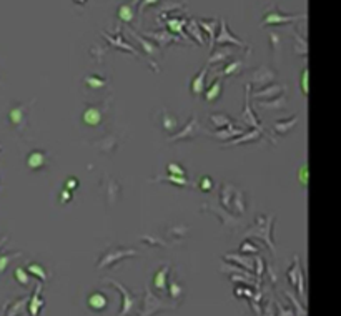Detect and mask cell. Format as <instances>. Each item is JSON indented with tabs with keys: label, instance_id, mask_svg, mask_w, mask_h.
Segmentation results:
<instances>
[{
	"label": "cell",
	"instance_id": "1",
	"mask_svg": "<svg viewBox=\"0 0 341 316\" xmlns=\"http://www.w3.org/2000/svg\"><path fill=\"white\" fill-rule=\"evenodd\" d=\"M220 203L228 213L243 215L246 210V198L241 188H236L231 183H221L220 188Z\"/></svg>",
	"mask_w": 341,
	"mask_h": 316
},
{
	"label": "cell",
	"instance_id": "2",
	"mask_svg": "<svg viewBox=\"0 0 341 316\" xmlns=\"http://www.w3.org/2000/svg\"><path fill=\"white\" fill-rule=\"evenodd\" d=\"M273 221H275L273 216L260 215L255 220V223H253V226L248 228V230L243 233V236L250 238V240H260V242H263L272 252H275V243H273V236H272Z\"/></svg>",
	"mask_w": 341,
	"mask_h": 316
},
{
	"label": "cell",
	"instance_id": "3",
	"mask_svg": "<svg viewBox=\"0 0 341 316\" xmlns=\"http://www.w3.org/2000/svg\"><path fill=\"white\" fill-rule=\"evenodd\" d=\"M177 303H168L163 301L158 295H153V291L150 290V286H145L143 290V306L140 309L138 316H155L156 313L161 311H170V309H177Z\"/></svg>",
	"mask_w": 341,
	"mask_h": 316
},
{
	"label": "cell",
	"instance_id": "4",
	"mask_svg": "<svg viewBox=\"0 0 341 316\" xmlns=\"http://www.w3.org/2000/svg\"><path fill=\"white\" fill-rule=\"evenodd\" d=\"M138 257V252L133 248H125V247H110L107 248L104 255L97 261V270H104V268H112L113 265L120 263V261Z\"/></svg>",
	"mask_w": 341,
	"mask_h": 316
},
{
	"label": "cell",
	"instance_id": "5",
	"mask_svg": "<svg viewBox=\"0 0 341 316\" xmlns=\"http://www.w3.org/2000/svg\"><path fill=\"white\" fill-rule=\"evenodd\" d=\"M306 14H298V15H290V14H283L280 12L277 5H270L265 12V17L262 19V25L263 27H280V25H286V24H295L298 20H305Z\"/></svg>",
	"mask_w": 341,
	"mask_h": 316
},
{
	"label": "cell",
	"instance_id": "6",
	"mask_svg": "<svg viewBox=\"0 0 341 316\" xmlns=\"http://www.w3.org/2000/svg\"><path fill=\"white\" fill-rule=\"evenodd\" d=\"M104 283H105V285L115 286L117 290L122 293V309H120V313H118V316H132V313L137 311L138 303H140V296L138 295H135V293L127 290V288L123 286L122 283L112 280V278H107Z\"/></svg>",
	"mask_w": 341,
	"mask_h": 316
},
{
	"label": "cell",
	"instance_id": "7",
	"mask_svg": "<svg viewBox=\"0 0 341 316\" xmlns=\"http://www.w3.org/2000/svg\"><path fill=\"white\" fill-rule=\"evenodd\" d=\"M215 45H221V47H226V45H236L240 48H245L246 53H250L251 48L248 47V43H245L243 40L238 39L236 35L231 34V30L228 29V22L226 19H221L218 20V32H216V37H215Z\"/></svg>",
	"mask_w": 341,
	"mask_h": 316
},
{
	"label": "cell",
	"instance_id": "8",
	"mask_svg": "<svg viewBox=\"0 0 341 316\" xmlns=\"http://www.w3.org/2000/svg\"><path fill=\"white\" fill-rule=\"evenodd\" d=\"M102 37H104V39L108 42V45H110L112 48H118V50L128 52V53H132V55H135L137 58H145V53H142L137 47L130 45V43L125 40V37L122 35L120 27L115 30V35H110L108 32H102Z\"/></svg>",
	"mask_w": 341,
	"mask_h": 316
},
{
	"label": "cell",
	"instance_id": "9",
	"mask_svg": "<svg viewBox=\"0 0 341 316\" xmlns=\"http://www.w3.org/2000/svg\"><path fill=\"white\" fill-rule=\"evenodd\" d=\"M205 132V130L202 128V125H200L198 122V117L193 115L190 117V120H188V123L183 127L182 130H178V132L172 133L168 137V141H172V143H175V141H182V140H193L197 138L198 135H202Z\"/></svg>",
	"mask_w": 341,
	"mask_h": 316
},
{
	"label": "cell",
	"instance_id": "10",
	"mask_svg": "<svg viewBox=\"0 0 341 316\" xmlns=\"http://www.w3.org/2000/svg\"><path fill=\"white\" fill-rule=\"evenodd\" d=\"M275 78H277V72L268 67V65H258L257 68H253L250 72V85H260V87H265V85H270L273 84Z\"/></svg>",
	"mask_w": 341,
	"mask_h": 316
},
{
	"label": "cell",
	"instance_id": "11",
	"mask_svg": "<svg viewBox=\"0 0 341 316\" xmlns=\"http://www.w3.org/2000/svg\"><path fill=\"white\" fill-rule=\"evenodd\" d=\"M107 108L108 107H104V103L87 107L82 113V122L87 127H99V125H102V122H104V115Z\"/></svg>",
	"mask_w": 341,
	"mask_h": 316
},
{
	"label": "cell",
	"instance_id": "12",
	"mask_svg": "<svg viewBox=\"0 0 341 316\" xmlns=\"http://www.w3.org/2000/svg\"><path fill=\"white\" fill-rule=\"evenodd\" d=\"M145 37H150V39H153L156 42V47L160 48V52H165L166 47L172 45V43H183L182 39H178L177 35L170 34L168 30L165 29H160L156 32H143Z\"/></svg>",
	"mask_w": 341,
	"mask_h": 316
},
{
	"label": "cell",
	"instance_id": "13",
	"mask_svg": "<svg viewBox=\"0 0 341 316\" xmlns=\"http://www.w3.org/2000/svg\"><path fill=\"white\" fill-rule=\"evenodd\" d=\"M245 90H246V97H245V108H243V113L240 115V122H243L245 125H248L250 128H258L262 130V123H260V120L257 117V113L253 112V108L250 105V92H251V85L246 84L245 85Z\"/></svg>",
	"mask_w": 341,
	"mask_h": 316
},
{
	"label": "cell",
	"instance_id": "14",
	"mask_svg": "<svg viewBox=\"0 0 341 316\" xmlns=\"http://www.w3.org/2000/svg\"><path fill=\"white\" fill-rule=\"evenodd\" d=\"M127 32H128V35L132 37V39L143 48V52H145V55H147V57L151 58V57H156V53H161L160 48L156 47L153 42H150L148 39H145L142 34H138V32L135 30V29H132L130 25H127Z\"/></svg>",
	"mask_w": 341,
	"mask_h": 316
},
{
	"label": "cell",
	"instance_id": "15",
	"mask_svg": "<svg viewBox=\"0 0 341 316\" xmlns=\"http://www.w3.org/2000/svg\"><path fill=\"white\" fill-rule=\"evenodd\" d=\"M286 276H288V281L291 283V285H293L296 290H298L300 296L305 298V295H306V293H305V283H303V271H301L298 257H295L293 265H291V268L288 270Z\"/></svg>",
	"mask_w": 341,
	"mask_h": 316
},
{
	"label": "cell",
	"instance_id": "16",
	"mask_svg": "<svg viewBox=\"0 0 341 316\" xmlns=\"http://www.w3.org/2000/svg\"><path fill=\"white\" fill-rule=\"evenodd\" d=\"M48 165V155L45 150H34L27 155V167L32 172H40Z\"/></svg>",
	"mask_w": 341,
	"mask_h": 316
},
{
	"label": "cell",
	"instance_id": "17",
	"mask_svg": "<svg viewBox=\"0 0 341 316\" xmlns=\"http://www.w3.org/2000/svg\"><path fill=\"white\" fill-rule=\"evenodd\" d=\"M285 92V85H280V84H270V85H265V87H260L257 92H253L251 97L257 100H272L275 97H278L280 94H283Z\"/></svg>",
	"mask_w": 341,
	"mask_h": 316
},
{
	"label": "cell",
	"instance_id": "18",
	"mask_svg": "<svg viewBox=\"0 0 341 316\" xmlns=\"http://www.w3.org/2000/svg\"><path fill=\"white\" fill-rule=\"evenodd\" d=\"M42 288H43V283L42 281H39L35 285V290H34V293L30 295V299H29V313H30V316H39L40 314V311H42V308L45 306V299L42 298Z\"/></svg>",
	"mask_w": 341,
	"mask_h": 316
},
{
	"label": "cell",
	"instance_id": "19",
	"mask_svg": "<svg viewBox=\"0 0 341 316\" xmlns=\"http://www.w3.org/2000/svg\"><path fill=\"white\" fill-rule=\"evenodd\" d=\"M168 276H170V265H163L153 275V288L160 295H166L168 290Z\"/></svg>",
	"mask_w": 341,
	"mask_h": 316
},
{
	"label": "cell",
	"instance_id": "20",
	"mask_svg": "<svg viewBox=\"0 0 341 316\" xmlns=\"http://www.w3.org/2000/svg\"><path fill=\"white\" fill-rule=\"evenodd\" d=\"M208 65H205V67L200 70V72L195 75L192 84H190V90H192V95L193 97H200L205 94V90H207V78H208Z\"/></svg>",
	"mask_w": 341,
	"mask_h": 316
},
{
	"label": "cell",
	"instance_id": "21",
	"mask_svg": "<svg viewBox=\"0 0 341 316\" xmlns=\"http://www.w3.org/2000/svg\"><path fill=\"white\" fill-rule=\"evenodd\" d=\"M245 132H246L245 128L236 127V125L233 123V125H230V127L215 130V132H210L207 135H212L213 138H216V140H220V141H223V143H226V141H230V140H233L236 137H240V135L245 133Z\"/></svg>",
	"mask_w": 341,
	"mask_h": 316
},
{
	"label": "cell",
	"instance_id": "22",
	"mask_svg": "<svg viewBox=\"0 0 341 316\" xmlns=\"http://www.w3.org/2000/svg\"><path fill=\"white\" fill-rule=\"evenodd\" d=\"M27 112H29V105H15L9 112L10 123L17 130H24L27 127Z\"/></svg>",
	"mask_w": 341,
	"mask_h": 316
},
{
	"label": "cell",
	"instance_id": "23",
	"mask_svg": "<svg viewBox=\"0 0 341 316\" xmlns=\"http://www.w3.org/2000/svg\"><path fill=\"white\" fill-rule=\"evenodd\" d=\"M225 261H230V263L233 265H240L241 268L248 270L250 273H255V260H253L251 257H248V255L245 253H226L223 257Z\"/></svg>",
	"mask_w": 341,
	"mask_h": 316
},
{
	"label": "cell",
	"instance_id": "24",
	"mask_svg": "<svg viewBox=\"0 0 341 316\" xmlns=\"http://www.w3.org/2000/svg\"><path fill=\"white\" fill-rule=\"evenodd\" d=\"M198 25L200 29H202L205 34H207L210 39H208V47H210V52L213 50L216 47L215 45V37H216V32H218V20L216 19H198Z\"/></svg>",
	"mask_w": 341,
	"mask_h": 316
},
{
	"label": "cell",
	"instance_id": "25",
	"mask_svg": "<svg viewBox=\"0 0 341 316\" xmlns=\"http://www.w3.org/2000/svg\"><path fill=\"white\" fill-rule=\"evenodd\" d=\"M233 57V50L228 47H221L220 48H213L212 50V55L207 60V65L208 67H213V65H225V62H228V60Z\"/></svg>",
	"mask_w": 341,
	"mask_h": 316
},
{
	"label": "cell",
	"instance_id": "26",
	"mask_svg": "<svg viewBox=\"0 0 341 316\" xmlns=\"http://www.w3.org/2000/svg\"><path fill=\"white\" fill-rule=\"evenodd\" d=\"M263 138V132L262 130H258V128H250V130H246L245 133H241L240 137H236V138H233V140H230V141H226L225 143V146H235V145H241V143H257V141H260Z\"/></svg>",
	"mask_w": 341,
	"mask_h": 316
},
{
	"label": "cell",
	"instance_id": "27",
	"mask_svg": "<svg viewBox=\"0 0 341 316\" xmlns=\"http://www.w3.org/2000/svg\"><path fill=\"white\" fill-rule=\"evenodd\" d=\"M87 306L95 313L105 311V309L108 308V298L104 295V293L94 291V293H90L89 298H87Z\"/></svg>",
	"mask_w": 341,
	"mask_h": 316
},
{
	"label": "cell",
	"instance_id": "28",
	"mask_svg": "<svg viewBox=\"0 0 341 316\" xmlns=\"http://www.w3.org/2000/svg\"><path fill=\"white\" fill-rule=\"evenodd\" d=\"M245 62H243V58H233L230 60L228 63H225V67L220 70L218 73L215 75V77H235V75H240L243 72V68H245V65H243Z\"/></svg>",
	"mask_w": 341,
	"mask_h": 316
},
{
	"label": "cell",
	"instance_id": "29",
	"mask_svg": "<svg viewBox=\"0 0 341 316\" xmlns=\"http://www.w3.org/2000/svg\"><path fill=\"white\" fill-rule=\"evenodd\" d=\"M165 25L168 27V32L173 35H180L183 39H190V37L187 35V32H183L187 25V19H183L182 15H177V17H168L165 20Z\"/></svg>",
	"mask_w": 341,
	"mask_h": 316
},
{
	"label": "cell",
	"instance_id": "30",
	"mask_svg": "<svg viewBox=\"0 0 341 316\" xmlns=\"http://www.w3.org/2000/svg\"><path fill=\"white\" fill-rule=\"evenodd\" d=\"M221 95H223V78L215 77V80L210 84L208 89L205 90L203 97H205V100H207L208 103H215Z\"/></svg>",
	"mask_w": 341,
	"mask_h": 316
},
{
	"label": "cell",
	"instance_id": "31",
	"mask_svg": "<svg viewBox=\"0 0 341 316\" xmlns=\"http://www.w3.org/2000/svg\"><path fill=\"white\" fill-rule=\"evenodd\" d=\"M166 295L172 298L173 303L180 304L183 295H185V288H183L182 281L178 278H170L168 276V290H166Z\"/></svg>",
	"mask_w": 341,
	"mask_h": 316
},
{
	"label": "cell",
	"instance_id": "32",
	"mask_svg": "<svg viewBox=\"0 0 341 316\" xmlns=\"http://www.w3.org/2000/svg\"><path fill=\"white\" fill-rule=\"evenodd\" d=\"M140 0H133L132 4H122L120 7L117 9V17L120 19L123 24L130 25L135 19V15H137V10H135V5H137Z\"/></svg>",
	"mask_w": 341,
	"mask_h": 316
},
{
	"label": "cell",
	"instance_id": "33",
	"mask_svg": "<svg viewBox=\"0 0 341 316\" xmlns=\"http://www.w3.org/2000/svg\"><path fill=\"white\" fill-rule=\"evenodd\" d=\"M185 30H187V35L190 37L193 42H197L198 45H205V35H203L202 29H200L197 19H188Z\"/></svg>",
	"mask_w": 341,
	"mask_h": 316
},
{
	"label": "cell",
	"instance_id": "34",
	"mask_svg": "<svg viewBox=\"0 0 341 316\" xmlns=\"http://www.w3.org/2000/svg\"><path fill=\"white\" fill-rule=\"evenodd\" d=\"M161 118H160V127L163 132H170V133H175L178 132V120L175 115H172V113L166 110V108H161Z\"/></svg>",
	"mask_w": 341,
	"mask_h": 316
},
{
	"label": "cell",
	"instance_id": "35",
	"mask_svg": "<svg viewBox=\"0 0 341 316\" xmlns=\"http://www.w3.org/2000/svg\"><path fill=\"white\" fill-rule=\"evenodd\" d=\"M32 295V293H30ZM30 295H25L19 299H15L14 303H10V306L7 308V314L5 316H20L22 313L25 311V308L29 306V299H30Z\"/></svg>",
	"mask_w": 341,
	"mask_h": 316
},
{
	"label": "cell",
	"instance_id": "36",
	"mask_svg": "<svg viewBox=\"0 0 341 316\" xmlns=\"http://www.w3.org/2000/svg\"><path fill=\"white\" fill-rule=\"evenodd\" d=\"M296 123H298V117H296V115H293L291 118L278 120V122L273 123V132L275 133H280V135H285V133H288Z\"/></svg>",
	"mask_w": 341,
	"mask_h": 316
},
{
	"label": "cell",
	"instance_id": "37",
	"mask_svg": "<svg viewBox=\"0 0 341 316\" xmlns=\"http://www.w3.org/2000/svg\"><path fill=\"white\" fill-rule=\"evenodd\" d=\"M258 105L262 108H277V110H283L286 107V95L285 92L283 94H280L278 97H275L272 100H260Z\"/></svg>",
	"mask_w": 341,
	"mask_h": 316
},
{
	"label": "cell",
	"instance_id": "38",
	"mask_svg": "<svg viewBox=\"0 0 341 316\" xmlns=\"http://www.w3.org/2000/svg\"><path fill=\"white\" fill-rule=\"evenodd\" d=\"M210 122L215 125L216 130L226 128V127H230V125H233V120H231L228 115H225V113H212V115H210Z\"/></svg>",
	"mask_w": 341,
	"mask_h": 316
},
{
	"label": "cell",
	"instance_id": "39",
	"mask_svg": "<svg viewBox=\"0 0 341 316\" xmlns=\"http://www.w3.org/2000/svg\"><path fill=\"white\" fill-rule=\"evenodd\" d=\"M107 84L108 80L104 77H99V75H87L85 77V85L90 90H102L104 87H107Z\"/></svg>",
	"mask_w": 341,
	"mask_h": 316
},
{
	"label": "cell",
	"instance_id": "40",
	"mask_svg": "<svg viewBox=\"0 0 341 316\" xmlns=\"http://www.w3.org/2000/svg\"><path fill=\"white\" fill-rule=\"evenodd\" d=\"M27 271H29V275L39 278V281H42V283L48 280L47 270L43 268V265H40V263H30L29 266H27Z\"/></svg>",
	"mask_w": 341,
	"mask_h": 316
},
{
	"label": "cell",
	"instance_id": "41",
	"mask_svg": "<svg viewBox=\"0 0 341 316\" xmlns=\"http://www.w3.org/2000/svg\"><path fill=\"white\" fill-rule=\"evenodd\" d=\"M151 182H172V183H175L177 187H190V185H192L185 177H173V175L151 178Z\"/></svg>",
	"mask_w": 341,
	"mask_h": 316
},
{
	"label": "cell",
	"instance_id": "42",
	"mask_svg": "<svg viewBox=\"0 0 341 316\" xmlns=\"http://www.w3.org/2000/svg\"><path fill=\"white\" fill-rule=\"evenodd\" d=\"M291 34L295 35V52L300 53V55H303V57H306V50H308V48H306L305 39H301V35L295 29H291Z\"/></svg>",
	"mask_w": 341,
	"mask_h": 316
},
{
	"label": "cell",
	"instance_id": "43",
	"mask_svg": "<svg viewBox=\"0 0 341 316\" xmlns=\"http://www.w3.org/2000/svg\"><path fill=\"white\" fill-rule=\"evenodd\" d=\"M14 276H15V280H17L22 286H29L30 285V275H29V271H27V270H24V268H15Z\"/></svg>",
	"mask_w": 341,
	"mask_h": 316
},
{
	"label": "cell",
	"instance_id": "44",
	"mask_svg": "<svg viewBox=\"0 0 341 316\" xmlns=\"http://www.w3.org/2000/svg\"><path fill=\"white\" fill-rule=\"evenodd\" d=\"M20 253L15 252V253H7V255H0V275L4 273L5 270H7V266L10 265V261L14 258H19Z\"/></svg>",
	"mask_w": 341,
	"mask_h": 316
},
{
	"label": "cell",
	"instance_id": "45",
	"mask_svg": "<svg viewBox=\"0 0 341 316\" xmlns=\"http://www.w3.org/2000/svg\"><path fill=\"white\" fill-rule=\"evenodd\" d=\"M258 252H260V247H257L250 238H245L243 243L240 245V253L246 255V253H258Z\"/></svg>",
	"mask_w": 341,
	"mask_h": 316
},
{
	"label": "cell",
	"instance_id": "46",
	"mask_svg": "<svg viewBox=\"0 0 341 316\" xmlns=\"http://www.w3.org/2000/svg\"><path fill=\"white\" fill-rule=\"evenodd\" d=\"M166 172H168V175H173V177H185L187 175V170L178 165V163H168V165H166Z\"/></svg>",
	"mask_w": 341,
	"mask_h": 316
},
{
	"label": "cell",
	"instance_id": "47",
	"mask_svg": "<svg viewBox=\"0 0 341 316\" xmlns=\"http://www.w3.org/2000/svg\"><path fill=\"white\" fill-rule=\"evenodd\" d=\"M285 295H286V298H288L291 303H293V306L296 308V316H305V314H306V309L301 306V304H300V301H298V299L295 298V295H293V293H290V291H285Z\"/></svg>",
	"mask_w": 341,
	"mask_h": 316
},
{
	"label": "cell",
	"instance_id": "48",
	"mask_svg": "<svg viewBox=\"0 0 341 316\" xmlns=\"http://www.w3.org/2000/svg\"><path fill=\"white\" fill-rule=\"evenodd\" d=\"M198 188L202 190V192H205V193L212 192V190H213V180L210 177H202V178H200V182H198Z\"/></svg>",
	"mask_w": 341,
	"mask_h": 316
},
{
	"label": "cell",
	"instance_id": "49",
	"mask_svg": "<svg viewBox=\"0 0 341 316\" xmlns=\"http://www.w3.org/2000/svg\"><path fill=\"white\" fill-rule=\"evenodd\" d=\"M142 242L150 245V247H168L170 243L163 242L161 238H153V236H142Z\"/></svg>",
	"mask_w": 341,
	"mask_h": 316
},
{
	"label": "cell",
	"instance_id": "50",
	"mask_svg": "<svg viewBox=\"0 0 341 316\" xmlns=\"http://www.w3.org/2000/svg\"><path fill=\"white\" fill-rule=\"evenodd\" d=\"M265 273V260L262 257L255 258V276L258 281H262V276Z\"/></svg>",
	"mask_w": 341,
	"mask_h": 316
},
{
	"label": "cell",
	"instance_id": "51",
	"mask_svg": "<svg viewBox=\"0 0 341 316\" xmlns=\"http://www.w3.org/2000/svg\"><path fill=\"white\" fill-rule=\"evenodd\" d=\"M160 0H142V2H138V9H137V15H138V19H142V15H143V12L147 10L150 5H156L158 4Z\"/></svg>",
	"mask_w": 341,
	"mask_h": 316
},
{
	"label": "cell",
	"instance_id": "52",
	"mask_svg": "<svg viewBox=\"0 0 341 316\" xmlns=\"http://www.w3.org/2000/svg\"><path fill=\"white\" fill-rule=\"evenodd\" d=\"M235 296H246V298H253V291H251V286H245V288H240V286H236L235 288Z\"/></svg>",
	"mask_w": 341,
	"mask_h": 316
},
{
	"label": "cell",
	"instance_id": "53",
	"mask_svg": "<svg viewBox=\"0 0 341 316\" xmlns=\"http://www.w3.org/2000/svg\"><path fill=\"white\" fill-rule=\"evenodd\" d=\"M90 53L94 55L95 58H97V62H102V57H104V53H105V50H104V47H100V45H94L90 48Z\"/></svg>",
	"mask_w": 341,
	"mask_h": 316
},
{
	"label": "cell",
	"instance_id": "54",
	"mask_svg": "<svg viewBox=\"0 0 341 316\" xmlns=\"http://www.w3.org/2000/svg\"><path fill=\"white\" fill-rule=\"evenodd\" d=\"M65 190H68V192H73V190H77L78 188V180L77 178H73V177H70V178H67V182H65V187H63Z\"/></svg>",
	"mask_w": 341,
	"mask_h": 316
},
{
	"label": "cell",
	"instance_id": "55",
	"mask_svg": "<svg viewBox=\"0 0 341 316\" xmlns=\"http://www.w3.org/2000/svg\"><path fill=\"white\" fill-rule=\"evenodd\" d=\"M301 90H303V94L308 95V68L303 70V73H301Z\"/></svg>",
	"mask_w": 341,
	"mask_h": 316
},
{
	"label": "cell",
	"instance_id": "56",
	"mask_svg": "<svg viewBox=\"0 0 341 316\" xmlns=\"http://www.w3.org/2000/svg\"><path fill=\"white\" fill-rule=\"evenodd\" d=\"M72 200V192H68V190H62L60 192V203H68V201Z\"/></svg>",
	"mask_w": 341,
	"mask_h": 316
},
{
	"label": "cell",
	"instance_id": "57",
	"mask_svg": "<svg viewBox=\"0 0 341 316\" xmlns=\"http://www.w3.org/2000/svg\"><path fill=\"white\" fill-rule=\"evenodd\" d=\"M300 172H301V173H300V180H301V183L305 185V183H306V167H303Z\"/></svg>",
	"mask_w": 341,
	"mask_h": 316
},
{
	"label": "cell",
	"instance_id": "58",
	"mask_svg": "<svg viewBox=\"0 0 341 316\" xmlns=\"http://www.w3.org/2000/svg\"><path fill=\"white\" fill-rule=\"evenodd\" d=\"M7 240H9V236H2V238H0V248H2L5 243H7Z\"/></svg>",
	"mask_w": 341,
	"mask_h": 316
},
{
	"label": "cell",
	"instance_id": "59",
	"mask_svg": "<svg viewBox=\"0 0 341 316\" xmlns=\"http://www.w3.org/2000/svg\"><path fill=\"white\" fill-rule=\"evenodd\" d=\"M89 0H73V4H77V5H85Z\"/></svg>",
	"mask_w": 341,
	"mask_h": 316
},
{
	"label": "cell",
	"instance_id": "60",
	"mask_svg": "<svg viewBox=\"0 0 341 316\" xmlns=\"http://www.w3.org/2000/svg\"><path fill=\"white\" fill-rule=\"evenodd\" d=\"M0 190H2V185H0Z\"/></svg>",
	"mask_w": 341,
	"mask_h": 316
},
{
	"label": "cell",
	"instance_id": "61",
	"mask_svg": "<svg viewBox=\"0 0 341 316\" xmlns=\"http://www.w3.org/2000/svg\"><path fill=\"white\" fill-rule=\"evenodd\" d=\"M0 150H2V145H0Z\"/></svg>",
	"mask_w": 341,
	"mask_h": 316
}]
</instances>
